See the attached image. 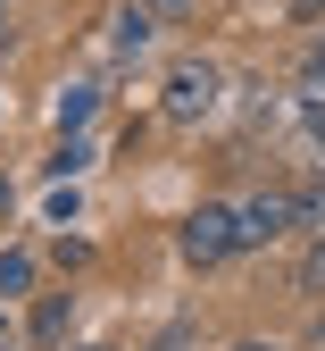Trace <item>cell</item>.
Masks as SVG:
<instances>
[{
	"mask_svg": "<svg viewBox=\"0 0 325 351\" xmlns=\"http://www.w3.org/2000/svg\"><path fill=\"white\" fill-rule=\"evenodd\" d=\"M175 251L192 259V268H217V259H234V251H242V209H225V201H200L192 217H183Z\"/></svg>",
	"mask_w": 325,
	"mask_h": 351,
	"instance_id": "cell-1",
	"label": "cell"
},
{
	"mask_svg": "<svg viewBox=\"0 0 325 351\" xmlns=\"http://www.w3.org/2000/svg\"><path fill=\"white\" fill-rule=\"evenodd\" d=\"M217 101H225V75H217L209 59H175V67H167V93H159V109H167L175 125H200V117H217Z\"/></svg>",
	"mask_w": 325,
	"mask_h": 351,
	"instance_id": "cell-2",
	"label": "cell"
},
{
	"mask_svg": "<svg viewBox=\"0 0 325 351\" xmlns=\"http://www.w3.org/2000/svg\"><path fill=\"white\" fill-rule=\"evenodd\" d=\"M159 25H167V17L151 9V0H125V9L109 17V51H117V59H142L151 42H159Z\"/></svg>",
	"mask_w": 325,
	"mask_h": 351,
	"instance_id": "cell-3",
	"label": "cell"
},
{
	"mask_svg": "<svg viewBox=\"0 0 325 351\" xmlns=\"http://www.w3.org/2000/svg\"><path fill=\"white\" fill-rule=\"evenodd\" d=\"M292 226V193H259V201H242V251L250 243H275Z\"/></svg>",
	"mask_w": 325,
	"mask_h": 351,
	"instance_id": "cell-4",
	"label": "cell"
},
{
	"mask_svg": "<svg viewBox=\"0 0 325 351\" xmlns=\"http://www.w3.org/2000/svg\"><path fill=\"white\" fill-rule=\"evenodd\" d=\"M75 326V293H42V310H34V351H59Z\"/></svg>",
	"mask_w": 325,
	"mask_h": 351,
	"instance_id": "cell-5",
	"label": "cell"
},
{
	"mask_svg": "<svg viewBox=\"0 0 325 351\" xmlns=\"http://www.w3.org/2000/svg\"><path fill=\"white\" fill-rule=\"evenodd\" d=\"M25 293H34V251L9 243V251H0V301H25Z\"/></svg>",
	"mask_w": 325,
	"mask_h": 351,
	"instance_id": "cell-6",
	"label": "cell"
},
{
	"mask_svg": "<svg viewBox=\"0 0 325 351\" xmlns=\"http://www.w3.org/2000/svg\"><path fill=\"white\" fill-rule=\"evenodd\" d=\"M92 109H101V93H92V84H67V101H59V134H83Z\"/></svg>",
	"mask_w": 325,
	"mask_h": 351,
	"instance_id": "cell-7",
	"label": "cell"
},
{
	"mask_svg": "<svg viewBox=\"0 0 325 351\" xmlns=\"http://www.w3.org/2000/svg\"><path fill=\"white\" fill-rule=\"evenodd\" d=\"M92 167V143L83 134H59V151H51V176H83Z\"/></svg>",
	"mask_w": 325,
	"mask_h": 351,
	"instance_id": "cell-8",
	"label": "cell"
},
{
	"mask_svg": "<svg viewBox=\"0 0 325 351\" xmlns=\"http://www.w3.org/2000/svg\"><path fill=\"white\" fill-rule=\"evenodd\" d=\"M292 217H300V226H317V234H325V184H300V193H292Z\"/></svg>",
	"mask_w": 325,
	"mask_h": 351,
	"instance_id": "cell-9",
	"label": "cell"
},
{
	"mask_svg": "<svg viewBox=\"0 0 325 351\" xmlns=\"http://www.w3.org/2000/svg\"><path fill=\"white\" fill-rule=\"evenodd\" d=\"M300 293H325V234H317L309 259H300Z\"/></svg>",
	"mask_w": 325,
	"mask_h": 351,
	"instance_id": "cell-10",
	"label": "cell"
},
{
	"mask_svg": "<svg viewBox=\"0 0 325 351\" xmlns=\"http://www.w3.org/2000/svg\"><path fill=\"white\" fill-rule=\"evenodd\" d=\"M300 84H309V93H325V42H309V51H300Z\"/></svg>",
	"mask_w": 325,
	"mask_h": 351,
	"instance_id": "cell-11",
	"label": "cell"
},
{
	"mask_svg": "<svg viewBox=\"0 0 325 351\" xmlns=\"http://www.w3.org/2000/svg\"><path fill=\"white\" fill-rule=\"evenodd\" d=\"M292 17H300V25H317V17H325V0H292Z\"/></svg>",
	"mask_w": 325,
	"mask_h": 351,
	"instance_id": "cell-12",
	"label": "cell"
},
{
	"mask_svg": "<svg viewBox=\"0 0 325 351\" xmlns=\"http://www.w3.org/2000/svg\"><path fill=\"white\" fill-rule=\"evenodd\" d=\"M151 9H159V17H183V9H192V0H151Z\"/></svg>",
	"mask_w": 325,
	"mask_h": 351,
	"instance_id": "cell-13",
	"label": "cell"
},
{
	"mask_svg": "<svg viewBox=\"0 0 325 351\" xmlns=\"http://www.w3.org/2000/svg\"><path fill=\"white\" fill-rule=\"evenodd\" d=\"M234 351H275V343H234Z\"/></svg>",
	"mask_w": 325,
	"mask_h": 351,
	"instance_id": "cell-14",
	"label": "cell"
},
{
	"mask_svg": "<svg viewBox=\"0 0 325 351\" xmlns=\"http://www.w3.org/2000/svg\"><path fill=\"white\" fill-rule=\"evenodd\" d=\"M92 351H109V343H92Z\"/></svg>",
	"mask_w": 325,
	"mask_h": 351,
	"instance_id": "cell-15",
	"label": "cell"
},
{
	"mask_svg": "<svg viewBox=\"0 0 325 351\" xmlns=\"http://www.w3.org/2000/svg\"><path fill=\"white\" fill-rule=\"evenodd\" d=\"M0 9H9V0H0Z\"/></svg>",
	"mask_w": 325,
	"mask_h": 351,
	"instance_id": "cell-16",
	"label": "cell"
}]
</instances>
